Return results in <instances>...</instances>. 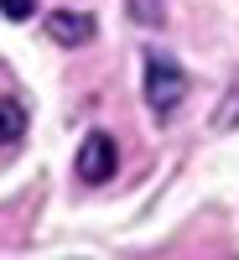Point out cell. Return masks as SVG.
I'll list each match as a JSON object with an SVG mask.
<instances>
[{"mask_svg": "<svg viewBox=\"0 0 239 260\" xmlns=\"http://www.w3.org/2000/svg\"><path fill=\"white\" fill-rule=\"evenodd\" d=\"M94 16L89 11H73V6H57L47 11V37L57 42V47H83V42H94Z\"/></svg>", "mask_w": 239, "mask_h": 260, "instance_id": "3957f363", "label": "cell"}, {"mask_svg": "<svg viewBox=\"0 0 239 260\" xmlns=\"http://www.w3.org/2000/svg\"><path fill=\"white\" fill-rule=\"evenodd\" d=\"M0 16H6V21H31L37 0H0Z\"/></svg>", "mask_w": 239, "mask_h": 260, "instance_id": "52a82bcc", "label": "cell"}, {"mask_svg": "<svg viewBox=\"0 0 239 260\" xmlns=\"http://www.w3.org/2000/svg\"><path fill=\"white\" fill-rule=\"evenodd\" d=\"M125 16L135 21V26H146V31H156L166 21V0H125Z\"/></svg>", "mask_w": 239, "mask_h": 260, "instance_id": "5b68a950", "label": "cell"}, {"mask_svg": "<svg viewBox=\"0 0 239 260\" xmlns=\"http://www.w3.org/2000/svg\"><path fill=\"white\" fill-rule=\"evenodd\" d=\"M182 99H187V73H182V62L172 57V52H156L151 47L146 52V104H151V115H156L161 125L182 110Z\"/></svg>", "mask_w": 239, "mask_h": 260, "instance_id": "6da1fadb", "label": "cell"}, {"mask_svg": "<svg viewBox=\"0 0 239 260\" xmlns=\"http://www.w3.org/2000/svg\"><path fill=\"white\" fill-rule=\"evenodd\" d=\"M234 125H239V83L224 94V110L213 115V136H224V130H234Z\"/></svg>", "mask_w": 239, "mask_h": 260, "instance_id": "8992f818", "label": "cell"}, {"mask_svg": "<svg viewBox=\"0 0 239 260\" xmlns=\"http://www.w3.org/2000/svg\"><path fill=\"white\" fill-rule=\"evenodd\" d=\"M78 177L83 182H110L115 177V167H120V146H115V136L110 130H89L83 136V146H78Z\"/></svg>", "mask_w": 239, "mask_h": 260, "instance_id": "7a4b0ae2", "label": "cell"}, {"mask_svg": "<svg viewBox=\"0 0 239 260\" xmlns=\"http://www.w3.org/2000/svg\"><path fill=\"white\" fill-rule=\"evenodd\" d=\"M26 141V104L16 94H0V151H16Z\"/></svg>", "mask_w": 239, "mask_h": 260, "instance_id": "277c9868", "label": "cell"}]
</instances>
